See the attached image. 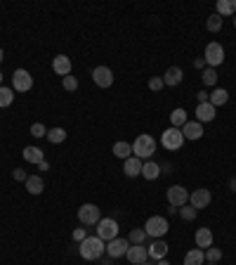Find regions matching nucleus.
Masks as SVG:
<instances>
[{
	"instance_id": "nucleus-1",
	"label": "nucleus",
	"mask_w": 236,
	"mask_h": 265,
	"mask_svg": "<svg viewBox=\"0 0 236 265\" xmlns=\"http://www.w3.org/2000/svg\"><path fill=\"white\" fill-rule=\"evenodd\" d=\"M80 258L83 261H97V258H102V256L107 254V244L99 239V237H85L83 242H80Z\"/></svg>"
},
{
	"instance_id": "nucleus-2",
	"label": "nucleus",
	"mask_w": 236,
	"mask_h": 265,
	"mask_svg": "<svg viewBox=\"0 0 236 265\" xmlns=\"http://www.w3.org/2000/svg\"><path fill=\"white\" fill-rule=\"evenodd\" d=\"M154 152H156V140L151 138V135H137V140L132 142V157H137L142 161H149L154 157Z\"/></svg>"
},
{
	"instance_id": "nucleus-3",
	"label": "nucleus",
	"mask_w": 236,
	"mask_h": 265,
	"mask_svg": "<svg viewBox=\"0 0 236 265\" xmlns=\"http://www.w3.org/2000/svg\"><path fill=\"white\" fill-rule=\"evenodd\" d=\"M168 230H170V225H168V220H165L163 215H151L149 220L144 223V232H147V237H151V239H161Z\"/></svg>"
},
{
	"instance_id": "nucleus-4",
	"label": "nucleus",
	"mask_w": 236,
	"mask_h": 265,
	"mask_svg": "<svg viewBox=\"0 0 236 265\" xmlns=\"http://www.w3.org/2000/svg\"><path fill=\"white\" fill-rule=\"evenodd\" d=\"M161 145L168 152H175V149H180L184 145V135L180 128H168V130H163L161 135Z\"/></svg>"
},
{
	"instance_id": "nucleus-5",
	"label": "nucleus",
	"mask_w": 236,
	"mask_h": 265,
	"mask_svg": "<svg viewBox=\"0 0 236 265\" xmlns=\"http://www.w3.org/2000/svg\"><path fill=\"white\" fill-rule=\"evenodd\" d=\"M78 220L83 225H97L102 220V209L97 204H83L78 209Z\"/></svg>"
},
{
	"instance_id": "nucleus-6",
	"label": "nucleus",
	"mask_w": 236,
	"mask_h": 265,
	"mask_svg": "<svg viewBox=\"0 0 236 265\" xmlns=\"http://www.w3.org/2000/svg\"><path fill=\"white\" fill-rule=\"evenodd\" d=\"M33 88V76L26 69H17L12 74V90L14 93H29Z\"/></svg>"
},
{
	"instance_id": "nucleus-7",
	"label": "nucleus",
	"mask_w": 236,
	"mask_h": 265,
	"mask_svg": "<svg viewBox=\"0 0 236 265\" xmlns=\"http://www.w3.org/2000/svg\"><path fill=\"white\" fill-rule=\"evenodd\" d=\"M97 237H99L102 242L116 239L118 237V223L114 220V218H102V220L97 223Z\"/></svg>"
},
{
	"instance_id": "nucleus-8",
	"label": "nucleus",
	"mask_w": 236,
	"mask_h": 265,
	"mask_svg": "<svg viewBox=\"0 0 236 265\" xmlns=\"http://www.w3.org/2000/svg\"><path fill=\"white\" fill-rule=\"evenodd\" d=\"M203 59L208 66H220V64L225 62V48L220 45V43H208L205 45V53H203Z\"/></svg>"
},
{
	"instance_id": "nucleus-9",
	"label": "nucleus",
	"mask_w": 236,
	"mask_h": 265,
	"mask_svg": "<svg viewBox=\"0 0 236 265\" xmlns=\"http://www.w3.org/2000/svg\"><path fill=\"white\" fill-rule=\"evenodd\" d=\"M165 197H168L170 206H175V209H180V206H184V204H189V192L184 190L182 185H172V187H168Z\"/></svg>"
},
{
	"instance_id": "nucleus-10",
	"label": "nucleus",
	"mask_w": 236,
	"mask_h": 265,
	"mask_svg": "<svg viewBox=\"0 0 236 265\" xmlns=\"http://www.w3.org/2000/svg\"><path fill=\"white\" fill-rule=\"evenodd\" d=\"M210 202H213V194L205 187H198V190H194V194H189V206H194L196 211L198 209H208Z\"/></svg>"
},
{
	"instance_id": "nucleus-11",
	"label": "nucleus",
	"mask_w": 236,
	"mask_h": 265,
	"mask_svg": "<svg viewBox=\"0 0 236 265\" xmlns=\"http://www.w3.org/2000/svg\"><path fill=\"white\" fill-rule=\"evenodd\" d=\"M130 242L128 239H123V237H116V239H111L107 244V256L109 258H123V256L128 254V249H130Z\"/></svg>"
},
{
	"instance_id": "nucleus-12",
	"label": "nucleus",
	"mask_w": 236,
	"mask_h": 265,
	"mask_svg": "<svg viewBox=\"0 0 236 265\" xmlns=\"http://www.w3.org/2000/svg\"><path fill=\"white\" fill-rule=\"evenodd\" d=\"M92 81H95L99 88H111L114 85V71L109 66H95L92 69Z\"/></svg>"
},
{
	"instance_id": "nucleus-13",
	"label": "nucleus",
	"mask_w": 236,
	"mask_h": 265,
	"mask_svg": "<svg viewBox=\"0 0 236 265\" xmlns=\"http://www.w3.org/2000/svg\"><path fill=\"white\" fill-rule=\"evenodd\" d=\"M125 258H128V263H130V265H142V263H147V258H149V251H147V246L132 244V246L128 249Z\"/></svg>"
},
{
	"instance_id": "nucleus-14",
	"label": "nucleus",
	"mask_w": 236,
	"mask_h": 265,
	"mask_svg": "<svg viewBox=\"0 0 236 265\" xmlns=\"http://www.w3.org/2000/svg\"><path fill=\"white\" fill-rule=\"evenodd\" d=\"M180 130H182L184 140H201L203 138V126H201L198 121H187Z\"/></svg>"
},
{
	"instance_id": "nucleus-15",
	"label": "nucleus",
	"mask_w": 236,
	"mask_h": 265,
	"mask_svg": "<svg viewBox=\"0 0 236 265\" xmlns=\"http://www.w3.org/2000/svg\"><path fill=\"white\" fill-rule=\"evenodd\" d=\"M52 71L57 76H62V78L69 76L71 74V59H69L66 54H57V57L52 59Z\"/></svg>"
},
{
	"instance_id": "nucleus-16",
	"label": "nucleus",
	"mask_w": 236,
	"mask_h": 265,
	"mask_svg": "<svg viewBox=\"0 0 236 265\" xmlns=\"http://www.w3.org/2000/svg\"><path fill=\"white\" fill-rule=\"evenodd\" d=\"M215 114H217V109H215L210 102H201V105L196 106V121H198V123H208V121H213Z\"/></svg>"
},
{
	"instance_id": "nucleus-17",
	"label": "nucleus",
	"mask_w": 236,
	"mask_h": 265,
	"mask_svg": "<svg viewBox=\"0 0 236 265\" xmlns=\"http://www.w3.org/2000/svg\"><path fill=\"white\" fill-rule=\"evenodd\" d=\"M194 239H196V246L205 251V249H210V246H213V230H210V227H198Z\"/></svg>"
},
{
	"instance_id": "nucleus-18",
	"label": "nucleus",
	"mask_w": 236,
	"mask_h": 265,
	"mask_svg": "<svg viewBox=\"0 0 236 265\" xmlns=\"http://www.w3.org/2000/svg\"><path fill=\"white\" fill-rule=\"evenodd\" d=\"M142 166H144V161L137 159V157H130V159L123 161V170H125L128 178H137V175H142Z\"/></svg>"
},
{
	"instance_id": "nucleus-19",
	"label": "nucleus",
	"mask_w": 236,
	"mask_h": 265,
	"mask_svg": "<svg viewBox=\"0 0 236 265\" xmlns=\"http://www.w3.org/2000/svg\"><path fill=\"white\" fill-rule=\"evenodd\" d=\"M147 251H149V258H154V261H161V258H165V256H168V244H165L163 239H154V242L147 246Z\"/></svg>"
},
{
	"instance_id": "nucleus-20",
	"label": "nucleus",
	"mask_w": 236,
	"mask_h": 265,
	"mask_svg": "<svg viewBox=\"0 0 236 265\" xmlns=\"http://www.w3.org/2000/svg\"><path fill=\"white\" fill-rule=\"evenodd\" d=\"M182 78H184V74H182V69L180 66H170L168 71H165V76H163V83L165 85H180L182 83Z\"/></svg>"
},
{
	"instance_id": "nucleus-21",
	"label": "nucleus",
	"mask_w": 236,
	"mask_h": 265,
	"mask_svg": "<svg viewBox=\"0 0 236 265\" xmlns=\"http://www.w3.org/2000/svg\"><path fill=\"white\" fill-rule=\"evenodd\" d=\"M24 161H29V163H36V166H38V163H40V161H45V157H43V149L40 147H24Z\"/></svg>"
},
{
	"instance_id": "nucleus-22",
	"label": "nucleus",
	"mask_w": 236,
	"mask_h": 265,
	"mask_svg": "<svg viewBox=\"0 0 236 265\" xmlns=\"http://www.w3.org/2000/svg\"><path fill=\"white\" fill-rule=\"evenodd\" d=\"M161 175V166L156 163V161H144V166H142V178H147V180H156Z\"/></svg>"
},
{
	"instance_id": "nucleus-23",
	"label": "nucleus",
	"mask_w": 236,
	"mask_h": 265,
	"mask_svg": "<svg viewBox=\"0 0 236 265\" xmlns=\"http://www.w3.org/2000/svg\"><path fill=\"white\" fill-rule=\"evenodd\" d=\"M205 263V251L203 249H192L184 256V265H203Z\"/></svg>"
},
{
	"instance_id": "nucleus-24",
	"label": "nucleus",
	"mask_w": 236,
	"mask_h": 265,
	"mask_svg": "<svg viewBox=\"0 0 236 265\" xmlns=\"http://www.w3.org/2000/svg\"><path fill=\"white\" fill-rule=\"evenodd\" d=\"M26 190H29V194H43L45 190V182L40 175H29L26 178Z\"/></svg>"
},
{
	"instance_id": "nucleus-25",
	"label": "nucleus",
	"mask_w": 236,
	"mask_h": 265,
	"mask_svg": "<svg viewBox=\"0 0 236 265\" xmlns=\"http://www.w3.org/2000/svg\"><path fill=\"white\" fill-rule=\"evenodd\" d=\"M208 102L217 109V106H222V105H227V102H229V93H227L225 88H215L213 93H210V100H208Z\"/></svg>"
},
{
	"instance_id": "nucleus-26",
	"label": "nucleus",
	"mask_w": 236,
	"mask_h": 265,
	"mask_svg": "<svg viewBox=\"0 0 236 265\" xmlns=\"http://www.w3.org/2000/svg\"><path fill=\"white\" fill-rule=\"evenodd\" d=\"M114 157H116V159H130V157H132V145H130V142H123V140H120V142H116V145H114Z\"/></svg>"
},
{
	"instance_id": "nucleus-27",
	"label": "nucleus",
	"mask_w": 236,
	"mask_h": 265,
	"mask_svg": "<svg viewBox=\"0 0 236 265\" xmlns=\"http://www.w3.org/2000/svg\"><path fill=\"white\" fill-rule=\"evenodd\" d=\"M215 7L220 17H229V14H236V0H217Z\"/></svg>"
},
{
	"instance_id": "nucleus-28",
	"label": "nucleus",
	"mask_w": 236,
	"mask_h": 265,
	"mask_svg": "<svg viewBox=\"0 0 236 265\" xmlns=\"http://www.w3.org/2000/svg\"><path fill=\"white\" fill-rule=\"evenodd\" d=\"M187 121H189V118H187V111H184V109H172V114H170L172 128H182Z\"/></svg>"
},
{
	"instance_id": "nucleus-29",
	"label": "nucleus",
	"mask_w": 236,
	"mask_h": 265,
	"mask_svg": "<svg viewBox=\"0 0 236 265\" xmlns=\"http://www.w3.org/2000/svg\"><path fill=\"white\" fill-rule=\"evenodd\" d=\"M45 138L50 140L52 145H62V142L66 140V130L64 128H52V130H47V135H45Z\"/></svg>"
},
{
	"instance_id": "nucleus-30",
	"label": "nucleus",
	"mask_w": 236,
	"mask_h": 265,
	"mask_svg": "<svg viewBox=\"0 0 236 265\" xmlns=\"http://www.w3.org/2000/svg\"><path fill=\"white\" fill-rule=\"evenodd\" d=\"M12 102H14V90L0 85V106H10Z\"/></svg>"
},
{
	"instance_id": "nucleus-31",
	"label": "nucleus",
	"mask_w": 236,
	"mask_h": 265,
	"mask_svg": "<svg viewBox=\"0 0 236 265\" xmlns=\"http://www.w3.org/2000/svg\"><path fill=\"white\" fill-rule=\"evenodd\" d=\"M177 213H180V218H182V220H194V218L198 215V211H196L194 206H189V204L180 206V209H177Z\"/></svg>"
},
{
	"instance_id": "nucleus-32",
	"label": "nucleus",
	"mask_w": 236,
	"mask_h": 265,
	"mask_svg": "<svg viewBox=\"0 0 236 265\" xmlns=\"http://www.w3.org/2000/svg\"><path fill=\"white\" fill-rule=\"evenodd\" d=\"M144 239H147V232H144V227H142V230H140V227H135V230L128 234V242H130V244H142Z\"/></svg>"
},
{
	"instance_id": "nucleus-33",
	"label": "nucleus",
	"mask_w": 236,
	"mask_h": 265,
	"mask_svg": "<svg viewBox=\"0 0 236 265\" xmlns=\"http://www.w3.org/2000/svg\"><path fill=\"white\" fill-rule=\"evenodd\" d=\"M205 26H208V31H220L222 29V17L215 12V14H210L208 17V21H205Z\"/></svg>"
},
{
	"instance_id": "nucleus-34",
	"label": "nucleus",
	"mask_w": 236,
	"mask_h": 265,
	"mask_svg": "<svg viewBox=\"0 0 236 265\" xmlns=\"http://www.w3.org/2000/svg\"><path fill=\"white\" fill-rule=\"evenodd\" d=\"M205 261H208V263H220V261H222V251H220L217 246L205 249Z\"/></svg>"
},
{
	"instance_id": "nucleus-35",
	"label": "nucleus",
	"mask_w": 236,
	"mask_h": 265,
	"mask_svg": "<svg viewBox=\"0 0 236 265\" xmlns=\"http://www.w3.org/2000/svg\"><path fill=\"white\" fill-rule=\"evenodd\" d=\"M201 76H203V83L205 85H215V83H217V71H215L213 66H205Z\"/></svg>"
},
{
	"instance_id": "nucleus-36",
	"label": "nucleus",
	"mask_w": 236,
	"mask_h": 265,
	"mask_svg": "<svg viewBox=\"0 0 236 265\" xmlns=\"http://www.w3.org/2000/svg\"><path fill=\"white\" fill-rule=\"evenodd\" d=\"M62 85H64V90L74 93L76 88H78V78H76V76H64V78H62Z\"/></svg>"
},
{
	"instance_id": "nucleus-37",
	"label": "nucleus",
	"mask_w": 236,
	"mask_h": 265,
	"mask_svg": "<svg viewBox=\"0 0 236 265\" xmlns=\"http://www.w3.org/2000/svg\"><path fill=\"white\" fill-rule=\"evenodd\" d=\"M31 135H33V138H45V135H47V128H45L43 123H33V126H31Z\"/></svg>"
},
{
	"instance_id": "nucleus-38",
	"label": "nucleus",
	"mask_w": 236,
	"mask_h": 265,
	"mask_svg": "<svg viewBox=\"0 0 236 265\" xmlns=\"http://www.w3.org/2000/svg\"><path fill=\"white\" fill-rule=\"evenodd\" d=\"M163 85H165V83H163V78H158V76H156V78H151V81H149V90H154V93H158V90H161Z\"/></svg>"
},
{
	"instance_id": "nucleus-39",
	"label": "nucleus",
	"mask_w": 236,
	"mask_h": 265,
	"mask_svg": "<svg viewBox=\"0 0 236 265\" xmlns=\"http://www.w3.org/2000/svg\"><path fill=\"white\" fill-rule=\"evenodd\" d=\"M12 175H14V180H19V182H26V178H29L24 168H14V173H12Z\"/></svg>"
},
{
	"instance_id": "nucleus-40",
	"label": "nucleus",
	"mask_w": 236,
	"mask_h": 265,
	"mask_svg": "<svg viewBox=\"0 0 236 265\" xmlns=\"http://www.w3.org/2000/svg\"><path fill=\"white\" fill-rule=\"evenodd\" d=\"M87 234H85V227H78V230H74V239L76 242H83Z\"/></svg>"
},
{
	"instance_id": "nucleus-41",
	"label": "nucleus",
	"mask_w": 236,
	"mask_h": 265,
	"mask_svg": "<svg viewBox=\"0 0 236 265\" xmlns=\"http://www.w3.org/2000/svg\"><path fill=\"white\" fill-rule=\"evenodd\" d=\"M198 105H201V102H208V100H210V93H205V90H201V93H198Z\"/></svg>"
},
{
	"instance_id": "nucleus-42",
	"label": "nucleus",
	"mask_w": 236,
	"mask_h": 265,
	"mask_svg": "<svg viewBox=\"0 0 236 265\" xmlns=\"http://www.w3.org/2000/svg\"><path fill=\"white\" fill-rule=\"evenodd\" d=\"M194 66H196V69H205L208 64H205V59H203V57H198V59H194Z\"/></svg>"
},
{
	"instance_id": "nucleus-43",
	"label": "nucleus",
	"mask_w": 236,
	"mask_h": 265,
	"mask_svg": "<svg viewBox=\"0 0 236 265\" xmlns=\"http://www.w3.org/2000/svg\"><path fill=\"white\" fill-rule=\"evenodd\" d=\"M50 168V163H47V161H40V163H38V170H47Z\"/></svg>"
},
{
	"instance_id": "nucleus-44",
	"label": "nucleus",
	"mask_w": 236,
	"mask_h": 265,
	"mask_svg": "<svg viewBox=\"0 0 236 265\" xmlns=\"http://www.w3.org/2000/svg\"><path fill=\"white\" fill-rule=\"evenodd\" d=\"M229 190L236 192V178H232V180H229Z\"/></svg>"
},
{
	"instance_id": "nucleus-45",
	"label": "nucleus",
	"mask_w": 236,
	"mask_h": 265,
	"mask_svg": "<svg viewBox=\"0 0 236 265\" xmlns=\"http://www.w3.org/2000/svg\"><path fill=\"white\" fill-rule=\"evenodd\" d=\"M156 265H170V263H168L165 258H161V261H156Z\"/></svg>"
},
{
	"instance_id": "nucleus-46",
	"label": "nucleus",
	"mask_w": 236,
	"mask_h": 265,
	"mask_svg": "<svg viewBox=\"0 0 236 265\" xmlns=\"http://www.w3.org/2000/svg\"><path fill=\"white\" fill-rule=\"evenodd\" d=\"M2 59H5V53H2V48H0V62H2Z\"/></svg>"
},
{
	"instance_id": "nucleus-47",
	"label": "nucleus",
	"mask_w": 236,
	"mask_h": 265,
	"mask_svg": "<svg viewBox=\"0 0 236 265\" xmlns=\"http://www.w3.org/2000/svg\"><path fill=\"white\" fill-rule=\"evenodd\" d=\"M142 265H156V263H149V261H147V263H142Z\"/></svg>"
},
{
	"instance_id": "nucleus-48",
	"label": "nucleus",
	"mask_w": 236,
	"mask_h": 265,
	"mask_svg": "<svg viewBox=\"0 0 236 265\" xmlns=\"http://www.w3.org/2000/svg\"><path fill=\"white\" fill-rule=\"evenodd\" d=\"M0 85H2V74H0Z\"/></svg>"
},
{
	"instance_id": "nucleus-49",
	"label": "nucleus",
	"mask_w": 236,
	"mask_h": 265,
	"mask_svg": "<svg viewBox=\"0 0 236 265\" xmlns=\"http://www.w3.org/2000/svg\"><path fill=\"white\" fill-rule=\"evenodd\" d=\"M234 26H236V14H234Z\"/></svg>"
},
{
	"instance_id": "nucleus-50",
	"label": "nucleus",
	"mask_w": 236,
	"mask_h": 265,
	"mask_svg": "<svg viewBox=\"0 0 236 265\" xmlns=\"http://www.w3.org/2000/svg\"><path fill=\"white\" fill-rule=\"evenodd\" d=\"M208 265H217V263H208Z\"/></svg>"
}]
</instances>
